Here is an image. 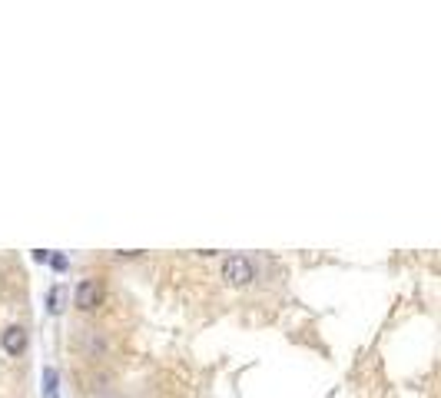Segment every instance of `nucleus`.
I'll use <instances>...</instances> for the list:
<instances>
[{"label":"nucleus","instance_id":"obj_2","mask_svg":"<svg viewBox=\"0 0 441 398\" xmlns=\"http://www.w3.org/2000/svg\"><path fill=\"white\" fill-rule=\"evenodd\" d=\"M74 302H77V309H83V312H93L96 305L103 302V283H100V279H83V283L77 285Z\"/></svg>","mask_w":441,"mask_h":398},{"label":"nucleus","instance_id":"obj_5","mask_svg":"<svg viewBox=\"0 0 441 398\" xmlns=\"http://www.w3.org/2000/svg\"><path fill=\"white\" fill-rule=\"evenodd\" d=\"M34 259H37V263H47V259H50V252H43V249H34Z\"/></svg>","mask_w":441,"mask_h":398},{"label":"nucleus","instance_id":"obj_1","mask_svg":"<svg viewBox=\"0 0 441 398\" xmlns=\"http://www.w3.org/2000/svg\"><path fill=\"white\" fill-rule=\"evenodd\" d=\"M223 279L226 285H249L256 279V265L246 256H229V259H223Z\"/></svg>","mask_w":441,"mask_h":398},{"label":"nucleus","instance_id":"obj_3","mask_svg":"<svg viewBox=\"0 0 441 398\" xmlns=\"http://www.w3.org/2000/svg\"><path fill=\"white\" fill-rule=\"evenodd\" d=\"M0 345H3V352L7 355H23L27 352V329L23 325H7L3 332H0Z\"/></svg>","mask_w":441,"mask_h":398},{"label":"nucleus","instance_id":"obj_4","mask_svg":"<svg viewBox=\"0 0 441 398\" xmlns=\"http://www.w3.org/2000/svg\"><path fill=\"white\" fill-rule=\"evenodd\" d=\"M43 398H57V372L54 368L43 372Z\"/></svg>","mask_w":441,"mask_h":398}]
</instances>
